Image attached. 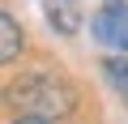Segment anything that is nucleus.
I'll list each match as a JSON object with an SVG mask.
<instances>
[{
	"instance_id": "f257e3e1",
	"label": "nucleus",
	"mask_w": 128,
	"mask_h": 124,
	"mask_svg": "<svg viewBox=\"0 0 128 124\" xmlns=\"http://www.w3.org/2000/svg\"><path fill=\"white\" fill-rule=\"evenodd\" d=\"M9 103L22 111V115H47V120H60L77 107V86L68 77H60L51 69H38V73H26L9 86Z\"/></svg>"
},
{
	"instance_id": "f03ea898",
	"label": "nucleus",
	"mask_w": 128,
	"mask_h": 124,
	"mask_svg": "<svg viewBox=\"0 0 128 124\" xmlns=\"http://www.w3.org/2000/svg\"><path fill=\"white\" fill-rule=\"evenodd\" d=\"M94 39L102 47H115V51H128V5H107L94 22H90Z\"/></svg>"
},
{
	"instance_id": "7ed1b4c3",
	"label": "nucleus",
	"mask_w": 128,
	"mask_h": 124,
	"mask_svg": "<svg viewBox=\"0 0 128 124\" xmlns=\"http://www.w3.org/2000/svg\"><path fill=\"white\" fill-rule=\"evenodd\" d=\"M43 13H47V26L56 34H77L81 26V0H43Z\"/></svg>"
},
{
	"instance_id": "20e7f679",
	"label": "nucleus",
	"mask_w": 128,
	"mask_h": 124,
	"mask_svg": "<svg viewBox=\"0 0 128 124\" xmlns=\"http://www.w3.org/2000/svg\"><path fill=\"white\" fill-rule=\"evenodd\" d=\"M17 56H22V26L4 9V13H0V60L9 64V60H17Z\"/></svg>"
},
{
	"instance_id": "39448f33",
	"label": "nucleus",
	"mask_w": 128,
	"mask_h": 124,
	"mask_svg": "<svg viewBox=\"0 0 128 124\" xmlns=\"http://www.w3.org/2000/svg\"><path fill=\"white\" fill-rule=\"evenodd\" d=\"M102 77H107V86L128 103V51L124 56H111V60H102Z\"/></svg>"
},
{
	"instance_id": "423d86ee",
	"label": "nucleus",
	"mask_w": 128,
	"mask_h": 124,
	"mask_svg": "<svg viewBox=\"0 0 128 124\" xmlns=\"http://www.w3.org/2000/svg\"><path fill=\"white\" fill-rule=\"evenodd\" d=\"M13 124H56V120H47V115H22V120H13Z\"/></svg>"
},
{
	"instance_id": "0eeeda50",
	"label": "nucleus",
	"mask_w": 128,
	"mask_h": 124,
	"mask_svg": "<svg viewBox=\"0 0 128 124\" xmlns=\"http://www.w3.org/2000/svg\"><path fill=\"white\" fill-rule=\"evenodd\" d=\"M107 5H124V0H107Z\"/></svg>"
}]
</instances>
